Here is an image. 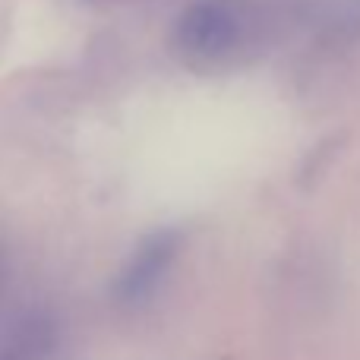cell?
<instances>
[{
	"label": "cell",
	"mask_w": 360,
	"mask_h": 360,
	"mask_svg": "<svg viewBox=\"0 0 360 360\" xmlns=\"http://www.w3.org/2000/svg\"><path fill=\"white\" fill-rule=\"evenodd\" d=\"M240 41V22L234 10L215 0L193 4L177 19L174 48L190 63H218L231 54Z\"/></svg>",
	"instance_id": "1"
},
{
	"label": "cell",
	"mask_w": 360,
	"mask_h": 360,
	"mask_svg": "<svg viewBox=\"0 0 360 360\" xmlns=\"http://www.w3.org/2000/svg\"><path fill=\"white\" fill-rule=\"evenodd\" d=\"M177 247H180V240H177V234H171V231L143 240V247L133 253V259L127 262L124 275H120V281H117L120 300L136 304V300L149 297V294L158 288V281L165 278L168 266L174 262Z\"/></svg>",
	"instance_id": "2"
},
{
	"label": "cell",
	"mask_w": 360,
	"mask_h": 360,
	"mask_svg": "<svg viewBox=\"0 0 360 360\" xmlns=\"http://www.w3.org/2000/svg\"><path fill=\"white\" fill-rule=\"evenodd\" d=\"M54 348V329L41 316L13 319L0 329V360H48Z\"/></svg>",
	"instance_id": "3"
}]
</instances>
